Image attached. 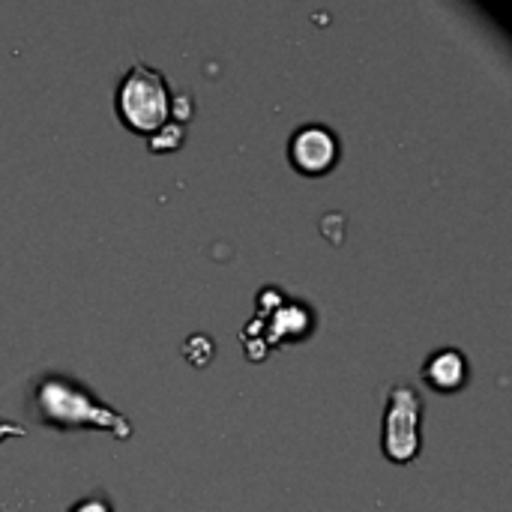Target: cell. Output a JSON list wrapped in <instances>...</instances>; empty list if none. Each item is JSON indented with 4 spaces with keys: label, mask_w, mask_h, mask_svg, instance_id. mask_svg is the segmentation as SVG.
Segmentation results:
<instances>
[{
    "label": "cell",
    "mask_w": 512,
    "mask_h": 512,
    "mask_svg": "<svg viewBox=\"0 0 512 512\" xmlns=\"http://www.w3.org/2000/svg\"><path fill=\"white\" fill-rule=\"evenodd\" d=\"M114 102H117L120 120L141 135H153L156 129H162L171 120L168 84L159 69L144 66V63H132V69L123 75V81L117 87Z\"/></svg>",
    "instance_id": "cell-1"
},
{
    "label": "cell",
    "mask_w": 512,
    "mask_h": 512,
    "mask_svg": "<svg viewBox=\"0 0 512 512\" xmlns=\"http://www.w3.org/2000/svg\"><path fill=\"white\" fill-rule=\"evenodd\" d=\"M36 405L42 420L57 423V426H78V423H96L105 429H114L120 438L132 435V426L111 411L108 405L96 402L81 384L66 381V378H48L36 387Z\"/></svg>",
    "instance_id": "cell-2"
},
{
    "label": "cell",
    "mask_w": 512,
    "mask_h": 512,
    "mask_svg": "<svg viewBox=\"0 0 512 512\" xmlns=\"http://www.w3.org/2000/svg\"><path fill=\"white\" fill-rule=\"evenodd\" d=\"M420 417L423 399L411 384H393L384 411V453L390 462H411L420 453Z\"/></svg>",
    "instance_id": "cell-3"
},
{
    "label": "cell",
    "mask_w": 512,
    "mask_h": 512,
    "mask_svg": "<svg viewBox=\"0 0 512 512\" xmlns=\"http://www.w3.org/2000/svg\"><path fill=\"white\" fill-rule=\"evenodd\" d=\"M339 156V141L324 123H303L288 141V159L303 174H324Z\"/></svg>",
    "instance_id": "cell-4"
},
{
    "label": "cell",
    "mask_w": 512,
    "mask_h": 512,
    "mask_svg": "<svg viewBox=\"0 0 512 512\" xmlns=\"http://www.w3.org/2000/svg\"><path fill=\"white\" fill-rule=\"evenodd\" d=\"M465 378H468V360L456 348L435 351L423 366V381L432 384L435 390H459Z\"/></svg>",
    "instance_id": "cell-5"
},
{
    "label": "cell",
    "mask_w": 512,
    "mask_h": 512,
    "mask_svg": "<svg viewBox=\"0 0 512 512\" xmlns=\"http://www.w3.org/2000/svg\"><path fill=\"white\" fill-rule=\"evenodd\" d=\"M180 141H183V123H171V120H168L162 129H156V132L150 135V150L165 153V150L180 147Z\"/></svg>",
    "instance_id": "cell-6"
},
{
    "label": "cell",
    "mask_w": 512,
    "mask_h": 512,
    "mask_svg": "<svg viewBox=\"0 0 512 512\" xmlns=\"http://www.w3.org/2000/svg\"><path fill=\"white\" fill-rule=\"evenodd\" d=\"M69 512H111V504L102 501V498H84V501L72 504V510Z\"/></svg>",
    "instance_id": "cell-7"
}]
</instances>
